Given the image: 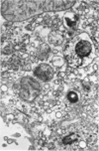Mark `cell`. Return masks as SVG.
<instances>
[{
    "mask_svg": "<svg viewBox=\"0 0 99 151\" xmlns=\"http://www.w3.org/2000/svg\"><path fill=\"white\" fill-rule=\"evenodd\" d=\"M91 44L84 39H77L76 42L68 43L65 49V55L68 63L71 67L77 68L82 64V59L91 53Z\"/></svg>",
    "mask_w": 99,
    "mask_h": 151,
    "instance_id": "obj_1",
    "label": "cell"
},
{
    "mask_svg": "<svg viewBox=\"0 0 99 151\" xmlns=\"http://www.w3.org/2000/svg\"><path fill=\"white\" fill-rule=\"evenodd\" d=\"M34 75L42 81H49L53 78V70L51 66L47 64H42L37 67L34 71Z\"/></svg>",
    "mask_w": 99,
    "mask_h": 151,
    "instance_id": "obj_2",
    "label": "cell"
},
{
    "mask_svg": "<svg viewBox=\"0 0 99 151\" xmlns=\"http://www.w3.org/2000/svg\"><path fill=\"white\" fill-rule=\"evenodd\" d=\"M77 139H78V134L71 133V134H69V135H68V136L63 137V144H66V145H71Z\"/></svg>",
    "mask_w": 99,
    "mask_h": 151,
    "instance_id": "obj_3",
    "label": "cell"
},
{
    "mask_svg": "<svg viewBox=\"0 0 99 151\" xmlns=\"http://www.w3.org/2000/svg\"><path fill=\"white\" fill-rule=\"evenodd\" d=\"M66 98L71 102H73V104H75V102L78 101V96H77V93L75 91H69L68 93V96H66Z\"/></svg>",
    "mask_w": 99,
    "mask_h": 151,
    "instance_id": "obj_4",
    "label": "cell"
},
{
    "mask_svg": "<svg viewBox=\"0 0 99 151\" xmlns=\"http://www.w3.org/2000/svg\"><path fill=\"white\" fill-rule=\"evenodd\" d=\"M66 23L69 28H73V27L75 26L76 20H73V19H69V18H66Z\"/></svg>",
    "mask_w": 99,
    "mask_h": 151,
    "instance_id": "obj_5",
    "label": "cell"
}]
</instances>
